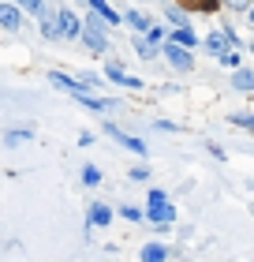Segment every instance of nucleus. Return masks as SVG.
I'll return each mask as SVG.
<instances>
[{
  "instance_id": "29",
  "label": "nucleus",
  "mask_w": 254,
  "mask_h": 262,
  "mask_svg": "<svg viewBox=\"0 0 254 262\" xmlns=\"http://www.w3.org/2000/svg\"><path fill=\"white\" fill-rule=\"evenodd\" d=\"M250 53H254V41H250Z\"/></svg>"
},
{
  "instance_id": "14",
  "label": "nucleus",
  "mask_w": 254,
  "mask_h": 262,
  "mask_svg": "<svg viewBox=\"0 0 254 262\" xmlns=\"http://www.w3.org/2000/svg\"><path fill=\"white\" fill-rule=\"evenodd\" d=\"M232 86H236L239 94H254V71H247V68H239L236 75H232Z\"/></svg>"
},
{
  "instance_id": "8",
  "label": "nucleus",
  "mask_w": 254,
  "mask_h": 262,
  "mask_svg": "<svg viewBox=\"0 0 254 262\" xmlns=\"http://www.w3.org/2000/svg\"><path fill=\"white\" fill-rule=\"evenodd\" d=\"M56 23H60V38H82V19L71 15V11H56Z\"/></svg>"
},
{
  "instance_id": "20",
  "label": "nucleus",
  "mask_w": 254,
  "mask_h": 262,
  "mask_svg": "<svg viewBox=\"0 0 254 262\" xmlns=\"http://www.w3.org/2000/svg\"><path fill=\"white\" fill-rule=\"evenodd\" d=\"M82 184H86V187L101 184V169H98V165H86V169H82Z\"/></svg>"
},
{
  "instance_id": "11",
  "label": "nucleus",
  "mask_w": 254,
  "mask_h": 262,
  "mask_svg": "<svg viewBox=\"0 0 254 262\" xmlns=\"http://www.w3.org/2000/svg\"><path fill=\"white\" fill-rule=\"evenodd\" d=\"M124 23H127L131 30H138V34H150V30H153V23L142 15L138 8H127V11H124Z\"/></svg>"
},
{
  "instance_id": "19",
  "label": "nucleus",
  "mask_w": 254,
  "mask_h": 262,
  "mask_svg": "<svg viewBox=\"0 0 254 262\" xmlns=\"http://www.w3.org/2000/svg\"><path fill=\"white\" fill-rule=\"evenodd\" d=\"M116 213H120L124 221H142V210H138V206H131V202H120Z\"/></svg>"
},
{
  "instance_id": "23",
  "label": "nucleus",
  "mask_w": 254,
  "mask_h": 262,
  "mask_svg": "<svg viewBox=\"0 0 254 262\" xmlns=\"http://www.w3.org/2000/svg\"><path fill=\"white\" fill-rule=\"evenodd\" d=\"M135 53L142 60H153V41H135Z\"/></svg>"
},
{
  "instance_id": "10",
  "label": "nucleus",
  "mask_w": 254,
  "mask_h": 262,
  "mask_svg": "<svg viewBox=\"0 0 254 262\" xmlns=\"http://www.w3.org/2000/svg\"><path fill=\"white\" fill-rule=\"evenodd\" d=\"M138 262H168V247L161 240H150V244H142V251H138Z\"/></svg>"
},
{
  "instance_id": "1",
  "label": "nucleus",
  "mask_w": 254,
  "mask_h": 262,
  "mask_svg": "<svg viewBox=\"0 0 254 262\" xmlns=\"http://www.w3.org/2000/svg\"><path fill=\"white\" fill-rule=\"evenodd\" d=\"M146 217H150L153 225H172V221H176V206L168 202V195L161 191V187H153L150 199H146Z\"/></svg>"
},
{
  "instance_id": "2",
  "label": "nucleus",
  "mask_w": 254,
  "mask_h": 262,
  "mask_svg": "<svg viewBox=\"0 0 254 262\" xmlns=\"http://www.w3.org/2000/svg\"><path fill=\"white\" fill-rule=\"evenodd\" d=\"M82 41H86L94 53H108V34L101 27V15H90L82 23Z\"/></svg>"
},
{
  "instance_id": "26",
  "label": "nucleus",
  "mask_w": 254,
  "mask_h": 262,
  "mask_svg": "<svg viewBox=\"0 0 254 262\" xmlns=\"http://www.w3.org/2000/svg\"><path fill=\"white\" fill-rule=\"evenodd\" d=\"M224 4H228V8H236V11H250L254 0H224Z\"/></svg>"
},
{
  "instance_id": "25",
  "label": "nucleus",
  "mask_w": 254,
  "mask_h": 262,
  "mask_svg": "<svg viewBox=\"0 0 254 262\" xmlns=\"http://www.w3.org/2000/svg\"><path fill=\"white\" fill-rule=\"evenodd\" d=\"M221 64H228V68H236V71H239V53H232V49H228V53L221 56Z\"/></svg>"
},
{
  "instance_id": "9",
  "label": "nucleus",
  "mask_w": 254,
  "mask_h": 262,
  "mask_svg": "<svg viewBox=\"0 0 254 262\" xmlns=\"http://www.w3.org/2000/svg\"><path fill=\"white\" fill-rule=\"evenodd\" d=\"M0 27H4V30H19L22 27V8L11 4V0H8V4H0Z\"/></svg>"
},
{
  "instance_id": "16",
  "label": "nucleus",
  "mask_w": 254,
  "mask_h": 262,
  "mask_svg": "<svg viewBox=\"0 0 254 262\" xmlns=\"http://www.w3.org/2000/svg\"><path fill=\"white\" fill-rule=\"evenodd\" d=\"M82 105H86V109H94V113H105V109H116V101L112 98H94V94H82L79 98Z\"/></svg>"
},
{
  "instance_id": "5",
  "label": "nucleus",
  "mask_w": 254,
  "mask_h": 262,
  "mask_svg": "<svg viewBox=\"0 0 254 262\" xmlns=\"http://www.w3.org/2000/svg\"><path fill=\"white\" fill-rule=\"evenodd\" d=\"M165 60L172 64L176 71H191V68H195L191 49H183V45H176V41H165Z\"/></svg>"
},
{
  "instance_id": "6",
  "label": "nucleus",
  "mask_w": 254,
  "mask_h": 262,
  "mask_svg": "<svg viewBox=\"0 0 254 262\" xmlns=\"http://www.w3.org/2000/svg\"><path fill=\"white\" fill-rule=\"evenodd\" d=\"M105 75L112 79L116 86H127V90H142V86H146V82H142L138 75H127V71L120 68V64H105Z\"/></svg>"
},
{
  "instance_id": "12",
  "label": "nucleus",
  "mask_w": 254,
  "mask_h": 262,
  "mask_svg": "<svg viewBox=\"0 0 254 262\" xmlns=\"http://www.w3.org/2000/svg\"><path fill=\"white\" fill-rule=\"evenodd\" d=\"M38 23H41V34H45L49 41H56V38H60V23H56V11H49V8H45L41 15H38Z\"/></svg>"
},
{
  "instance_id": "17",
  "label": "nucleus",
  "mask_w": 254,
  "mask_h": 262,
  "mask_svg": "<svg viewBox=\"0 0 254 262\" xmlns=\"http://www.w3.org/2000/svg\"><path fill=\"white\" fill-rule=\"evenodd\" d=\"M172 41H176V45H183V49H195V45H198V34L191 30V27H176Z\"/></svg>"
},
{
  "instance_id": "15",
  "label": "nucleus",
  "mask_w": 254,
  "mask_h": 262,
  "mask_svg": "<svg viewBox=\"0 0 254 262\" xmlns=\"http://www.w3.org/2000/svg\"><path fill=\"white\" fill-rule=\"evenodd\" d=\"M205 49H210V53L217 56V60H221V56L228 53V38H221L217 30H213V34H205Z\"/></svg>"
},
{
  "instance_id": "18",
  "label": "nucleus",
  "mask_w": 254,
  "mask_h": 262,
  "mask_svg": "<svg viewBox=\"0 0 254 262\" xmlns=\"http://www.w3.org/2000/svg\"><path fill=\"white\" fill-rule=\"evenodd\" d=\"M30 139H34L30 127H15V131H8V135H4L8 146H22V142H30Z\"/></svg>"
},
{
  "instance_id": "7",
  "label": "nucleus",
  "mask_w": 254,
  "mask_h": 262,
  "mask_svg": "<svg viewBox=\"0 0 254 262\" xmlns=\"http://www.w3.org/2000/svg\"><path fill=\"white\" fill-rule=\"evenodd\" d=\"M108 221H112V206H105V202H90L86 206V229H105Z\"/></svg>"
},
{
  "instance_id": "3",
  "label": "nucleus",
  "mask_w": 254,
  "mask_h": 262,
  "mask_svg": "<svg viewBox=\"0 0 254 262\" xmlns=\"http://www.w3.org/2000/svg\"><path fill=\"white\" fill-rule=\"evenodd\" d=\"M49 82H53L56 90L71 94V98H82V94H90V90H94L90 82H82V79H71V75H64V71H49Z\"/></svg>"
},
{
  "instance_id": "21",
  "label": "nucleus",
  "mask_w": 254,
  "mask_h": 262,
  "mask_svg": "<svg viewBox=\"0 0 254 262\" xmlns=\"http://www.w3.org/2000/svg\"><path fill=\"white\" fill-rule=\"evenodd\" d=\"M11 4H19L22 11H30V15H41V11H45L41 0H11Z\"/></svg>"
},
{
  "instance_id": "28",
  "label": "nucleus",
  "mask_w": 254,
  "mask_h": 262,
  "mask_svg": "<svg viewBox=\"0 0 254 262\" xmlns=\"http://www.w3.org/2000/svg\"><path fill=\"white\" fill-rule=\"evenodd\" d=\"M247 19H250V23H254V4H250V11H247Z\"/></svg>"
},
{
  "instance_id": "4",
  "label": "nucleus",
  "mask_w": 254,
  "mask_h": 262,
  "mask_svg": "<svg viewBox=\"0 0 254 262\" xmlns=\"http://www.w3.org/2000/svg\"><path fill=\"white\" fill-rule=\"evenodd\" d=\"M105 135H112V139H116L124 150H135L138 158H146V154H150V146H146V142H142L138 135H127V131H120L116 124H105Z\"/></svg>"
},
{
  "instance_id": "24",
  "label": "nucleus",
  "mask_w": 254,
  "mask_h": 262,
  "mask_svg": "<svg viewBox=\"0 0 254 262\" xmlns=\"http://www.w3.org/2000/svg\"><path fill=\"white\" fill-rule=\"evenodd\" d=\"M168 19H172L176 27H191V19H187V15H183L179 8H168Z\"/></svg>"
},
{
  "instance_id": "13",
  "label": "nucleus",
  "mask_w": 254,
  "mask_h": 262,
  "mask_svg": "<svg viewBox=\"0 0 254 262\" xmlns=\"http://www.w3.org/2000/svg\"><path fill=\"white\" fill-rule=\"evenodd\" d=\"M86 4L94 8V15H101L105 23H124V15H120V11L108 8V0H86Z\"/></svg>"
},
{
  "instance_id": "27",
  "label": "nucleus",
  "mask_w": 254,
  "mask_h": 262,
  "mask_svg": "<svg viewBox=\"0 0 254 262\" xmlns=\"http://www.w3.org/2000/svg\"><path fill=\"white\" fill-rule=\"evenodd\" d=\"M131 180H150V169H146V165H138V169H131Z\"/></svg>"
},
{
  "instance_id": "22",
  "label": "nucleus",
  "mask_w": 254,
  "mask_h": 262,
  "mask_svg": "<svg viewBox=\"0 0 254 262\" xmlns=\"http://www.w3.org/2000/svg\"><path fill=\"white\" fill-rule=\"evenodd\" d=\"M228 120H232L236 127H250V131H254V113H232Z\"/></svg>"
}]
</instances>
